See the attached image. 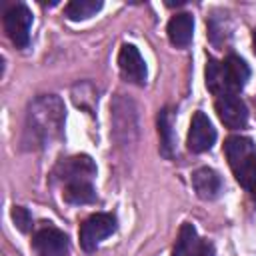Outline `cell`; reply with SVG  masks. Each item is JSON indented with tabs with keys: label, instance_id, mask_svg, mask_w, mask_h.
<instances>
[{
	"label": "cell",
	"instance_id": "12",
	"mask_svg": "<svg viewBox=\"0 0 256 256\" xmlns=\"http://www.w3.org/2000/svg\"><path fill=\"white\" fill-rule=\"evenodd\" d=\"M166 32H168V38H170V42L174 46H178V48L188 46L192 42V34H194V18H192V14L182 12V14L172 16L170 22H168Z\"/></svg>",
	"mask_w": 256,
	"mask_h": 256
},
{
	"label": "cell",
	"instance_id": "20",
	"mask_svg": "<svg viewBox=\"0 0 256 256\" xmlns=\"http://www.w3.org/2000/svg\"><path fill=\"white\" fill-rule=\"evenodd\" d=\"M252 50H254V54H256V30H254V34H252Z\"/></svg>",
	"mask_w": 256,
	"mask_h": 256
},
{
	"label": "cell",
	"instance_id": "4",
	"mask_svg": "<svg viewBox=\"0 0 256 256\" xmlns=\"http://www.w3.org/2000/svg\"><path fill=\"white\" fill-rule=\"evenodd\" d=\"M32 12L24 4H14L4 12V30L16 48H26L30 42Z\"/></svg>",
	"mask_w": 256,
	"mask_h": 256
},
{
	"label": "cell",
	"instance_id": "18",
	"mask_svg": "<svg viewBox=\"0 0 256 256\" xmlns=\"http://www.w3.org/2000/svg\"><path fill=\"white\" fill-rule=\"evenodd\" d=\"M12 220H14L16 228H18L20 232H28L30 226H32V216H30V212H28L26 208H22V206H14V208H12Z\"/></svg>",
	"mask_w": 256,
	"mask_h": 256
},
{
	"label": "cell",
	"instance_id": "10",
	"mask_svg": "<svg viewBox=\"0 0 256 256\" xmlns=\"http://www.w3.org/2000/svg\"><path fill=\"white\" fill-rule=\"evenodd\" d=\"M222 70H224V82H226L228 94H236L238 90H242L250 76L248 64L240 56H234V54H230L222 62Z\"/></svg>",
	"mask_w": 256,
	"mask_h": 256
},
{
	"label": "cell",
	"instance_id": "3",
	"mask_svg": "<svg viewBox=\"0 0 256 256\" xmlns=\"http://www.w3.org/2000/svg\"><path fill=\"white\" fill-rule=\"evenodd\" d=\"M114 230H116V218L112 214H102V212L100 214H92L80 226V234H78L80 236V246L86 252H92Z\"/></svg>",
	"mask_w": 256,
	"mask_h": 256
},
{
	"label": "cell",
	"instance_id": "11",
	"mask_svg": "<svg viewBox=\"0 0 256 256\" xmlns=\"http://www.w3.org/2000/svg\"><path fill=\"white\" fill-rule=\"evenodd\" d=\"M192 186L202 200H214L222 192V178L212 168H198L192 174Z\"/></svg>",
	"mask_w": 256,
	"mask_h": 256
},
{
	"label": "cell",
	"instance_id": "9",
	"mask_svg": "<svg viewBox=\"0 0 256 256\" xmlns=\"http://www.w3.org/2000/svg\"><path fill=\"white\" fill-rule=\"evenodd\" d=\"M118 66L122 76L132 84H144L146 82V64L140 56L138 48L132 44H124L118 52Z\"/></svg>",
	"mask_w": 256,
	"mask_h": 256
},
{
	"label": "cell",
	"instance_id": "15",
	"mask_svg": "<svg viewBox=\"0 0 256 256\" xmlns=\"http://www.w3.org/2000/svg\"><path fill=\"white\" fill-rule=\"evenodd\" d=\"M172 112L170 110H162L158 116V132H160V148L164 156H172L174 150V130H172Z\"/></svg>",
	"mask_w": 256,
	"mask_h": 256
},
{
	"label": "cell",
	"instance_id": "2",
	"mask_svg": "<svg viewBox=\"0 0 256 256\" xmlns=\"http://www.w3.org/2000/svg\"><path fill=\"white\" fill-rule=\"evenodd\" d=\"M228 164L238 184L256 200V148L246 136H230L224 144Z\"/></svg>",
	"mask_w": 256,
	"mask_h": 256
},
{
	"label": "cell",
	"instance_id": "6",
	"mask_svg": "<svg viewBox=\"0 0 256 256\" xmlns=\"http://www.w3.org/2000/svg\"><path fill=\"white\" fill-rule=\"evenodd\" d=\"M94 174H96V164L92 162L90 156H84V154L66 158L64 162H60L56 166V172H54V176H58L66 184H70V182H90V178Z\"/></svg>",
	"mask_w": 256,
	"mask_h": 256
},
{
	"label": "cell",
	"instance_id": "17",
	"mask_svg": "<svg viewBox=\"0 0 256 256\" xmlns=\"http://www.w3.org/2000/svg\"><path fill=\"white\" fill-rule=\"evenodd\" d=\"M102 8L100 0H74L66 6V18L68 20H86L94 16Z\"/></svg>",
	"mask_w": 256,
	"mask_h": 256
},
{
	"label": "cell",
	"instance_id": "7",
	"mask_svg": "<svg viewBox=\"0 0 256 256\" xmlns=\"http://www.w3.org/2000/svg\"><path fill=\"white\" fill-rule=\"evenodd\" d=\"M216 114L222 120L224 126L228 128H242L248 122V108L246 104L236 96V94H226V96H218L216 100Z\"/></svg>",
	"mask_w": 256,
	"mask_h": 256
},
{
	"label": "cell",
	"instance_id": "8",
	"mask_svg": "<svg viewBox=\"0 0 256 256\" xmlns=\"http://www.w3.org/2000/svg\"><path fill=\"white\" fill-rule=\"evenodd\" d=\"M34 250L40 256H66L68 254V236L52 226H46L34 234Z\"/></svg>",
	"mask_w": 256,
	"mask_h": 256
},
{
	"label": "cell",
	"instance_id": "19",
	"mask_svg": "<svg viewBox=\"0 0 256 256\" xmlns=\"http://www.w3.org/2000/svg\"><path fill=\"white\" fill-rule=\"evenodd\" d=\"M190 256H216L214 244L208 242V240H198V244H196V248L192 250Z\"/></svg>",
	"mask_w": 256,
	"mask_h": 256
},
{
	"label": "cell",
	"instance_id": "1",
	"mask_svg": "<svg viewBox=\"0 0 256 256\" xmlns=\"http://www.w3.org/2000/svg\"><path fill=\"white\" fill-rule=\"evenodd\" d=\"M64 126V106L58 96H40L32 102L26 120V132L40 144H48L60 136Z\"/></svg>",
	"mask_w": 256,
	"mask_h": 256
},
{
	"label": "cell",
	"instance_id": "16",
	"mask_svg": "<svg viewBox=\"0 0 256 256\" xmlns=\"http://www.w3.org/2000/svg\"><path fill=\"white\" fill-rule=\"evenodd\" d=\"M198 240H200V238H198V234H196V228H194L192 224H188V222H186V224H182L172 256H190V254H192V250L196 248Z\"/></svg>",
	"mask_w": 256,
	"mask_h": 256
},
{
	"label": "cell",
	"instance_id": "13",
	"mask_svg": "<svg viewBox=\"0 0 256 256\" xmlns=\"http://www.w3.org/2000/svg\"><path fill=\"white\" fill-rule=\"evenodd\" d=\"M62 196L70 204H90L96 200V192L90 182H70L66 184Z\"/></svg>",
	"mask_w": 256,
	"mask_h": 256
},
{
	"label": "cell",
	"instance_id": "5",
	"mask_svg": "<svg viewBox=\"0 0 256 256\" xmlns=\"http://www.w3.org/2000/svg\"><path fill=\"white\" fill-rule=\"evenodd\" d=\"M216 142V130L210 122V118L204 112H196L192 116L190 122V130H188V148L196 154L206 152L214 146Z\"/></svg>",
	"mask_w": 256,
	"mask_h": 256
},
{
	"label": "cell",
	"instance_id": "14",
	"mask_svg": "<svg viewBox=\"0 0 256 256\" xmlns=\"http://www.w3.org/2000/svg\"><path fill=\"white\" fill-rule=\"evenodd\" d=\"M206 86L212 94L216 96H226L228 90H226V82H224V70H222V62L214 60V58H208V64H206Z\"/></svg>",
	"mask_w": 256,
	"mask_h": 256
}]
</instances>
